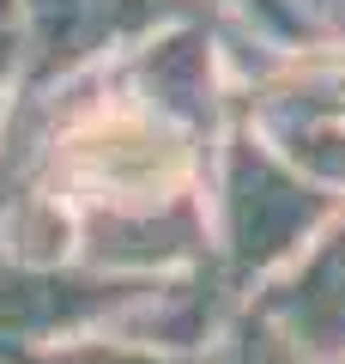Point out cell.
<instances>
[{"label": "cell", "mask_w": 345, "mask_h": 364, "mask_svg": "<svg viewBox=\"0 0 345 364\" xmlns=\"http://www.w3.org/2000/svg\"><path fill=\"white\" fill-rule=\"evenodd\" d=\"M236 122L212 13L0 109V255L109 279L206 267V170Z\"/></svg>", "instance_id": "6da1fadb"}, {"label": "cell", "mask_w": 345, "mask_h": 364, "mask_svg": "<svg viewBox=\"0 0 345 364\" xmlns=\"http://www.w3.org/2000/svg\"><path fill=\"white\" fill-rule=\"evenodd\" d=\"M333 213H339V200L303 182L236 116L206 170V267L248 310V298L273 286L315 243V231Z\"/></svg>", "instance_id": "7a4b0ae2"}, {"label": "cell", "mask_w": 345, "mask_h": 364, "mask_svg": "<svg viewBox=\"0 0 345 364\" xmlns=\"http://www.w3.org/2000/svg\"><path fill=\"white\" fill-rule=\"evenodd\" d=\"M206 0H25V61L13 91L67 85L170 25L206 18Z\"/></svg>", "instance_id": "3957f363"}, {"label": "cell", "mask_w": 345, "mask_h": 364, "mask_svg": "<svg viewBox=\"0 0 345 364\" xmlns=\"http://www.w3.org/2000/svg\"><path fill=\"white\" fill-rule=\"evenodd\" d=\"M248 316L297 364H345V200L315 243L248 298Z\"/></svg>", "instance_id": "277c9868"}, {"label": "cell", "mask_w": 345, "mask_h": 364, "mask_svg": "<svg viewBox=\"0 0 345 364\" xmlns=\"http://www.w3.org/2000/svg\"><path fill=\"white\" fill-rule=\"evenodd\" d=\"M206 358H212V352H206ZM206 358H194V352H158V346H146V340L97 328V334L61 340V346H49V352H31V358H18V364H206Z\"/></svg>", "instance_id": "5b68a950"}, {"label": "cell", "mask_w": 345, "mask_h": 364, "mask_svg": "<svg viewBox=\"0 0 345 364\" xmlns=\"http://www.w3.org/2000/svg\"><path fill=\"white\" fill-rule=\"evenodd\" d=\"M18 61H25V0H0V109L18 85Z\"/></svg>", "instance_id": "8992f818"}, {"label": "cell", "mask_w": 345, "mask_h": 364, "mask_svg": "<svg viewBox=\"0 0 345 364\" xmlns=\"http://www.w3.org/2000/svg\"><path fill=\"white\" fill-rule=\"evenodd\" d=\"M218 18H236V25H248V31H261V37H273V43H285V31H279V18H273V0H206ZM297 49V43H291Z\"/></svg>", "instance_id": "52a82bcc"}, {"label": "cell", "mask_w": 345, "mask_h": 364, "mask_svg": "<svg viewBox=\"0 0 345 364\" xmlns=\"http://www.w3.org/2000/svg\"><path fill=\"white\" fill-rule=\"evenodd\" d=\"M206 364H267V346H261V328L248 322V316H236V328L224 334V346H218Z\"/></svg>", "instance_id": "ba28073f"}, {"label": "cell", "mask_w": 345, "mask_h": 364, "mask_svg": "<svg viewBox=\"0 0 345 364\" xmlns=\"http://www.w3.org/2000/svg\"><path fill=\"white\" fill-rule=\"evenodd\" d=\"M243 316H248V310H243ZM248 322H255V316H248ZM255 328H261V322H255ZM261 346H267V364H297V358H291V352H285L273 334H261Z\"/></svg>", "instance_id": "9c48e42d"}]
</instances>
